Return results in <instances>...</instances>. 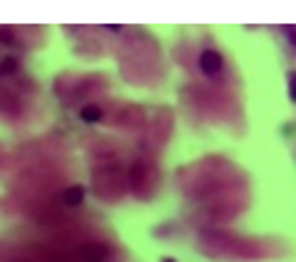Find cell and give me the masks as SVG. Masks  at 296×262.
<instances>
[{"label":"cell","instance_id":"52a82bcc","mask_svg":"<svg viewBox=\"0 0 296 262\" xmlns=\"http://www.w3.org/2000/svg\"><path fill=\"white\" fill-rule=\"evenodd\" d=\"M283 32H286L288 37H291V45L296 48V27H283Z\"/></svg>","mask_w":296,"mask_h":262},{"label":"cell","instance_id":"5b68a950","mask_svg":"<svg viewBox=\"0 0 296 262\" xmlns=\"http://www.w3.org/2000/svg\"><path fill=\"white\" fill-rule=\"evenodd\" d=\"M14 68H16V61L14 58H6L3 63H0V74H11Z\"/></svg>","mask_w":296,"mask_h":262},{"label":"cell","instance_id":"277c9868","mask_svg":"<svg viewBox=\"0 0 296 262\" xmlns=\"http://www.w3.org/2000/svg\"><path fill=\"white\" fill-rule=\"evenodd\" d=\"M100 116H102V113H100L97 105H84V108H82V121H84V123H97Z\"/></svg>","mask_w":296,"mask_h":262},{"label":"cell","instance_id":"7a4b0ae2","mask_svg":"<svg viewBox=\"0 0 296 262\" xmlns=\"http://www.w3.org/2000/svg\"><path fill=\"white\" fill-rule=\"evenodd\" d=\"M105 257H108V249L100 246V244H87V246H82V259H87V262H102Z\"/></svg>","mask_w":296,"mask_h":262},{"label":"cell","instance_id":"ba28073f","mask_svg":"<svg viewBox=\"0 0 296 262\" xmlns=\"http://www.w3.org/2000/svg\"><path fill=\"white\" fill-rule=\"evenodd\" d=\"M163 262H176V259H170V257H165V259H163Z\"/></svg>","mask_w":296,"mask_h":262},{"label":"cell","instance_id":"8992f818","mask_svg":"<svg viewBox=\"0 0 296 262\" xmlns=\"http://www.w3.org/2000/svg\"><path fill=\"white\" fill-rule=\"evenodd\" d=\"M288 97H291V102H296V74L288 76Z\"/></svg>","mask_w":296,"mask_h":262},{"label":"cell","instance_id":"6da1fadb","mask_svg":"<svg viewBox=\"0 0 296 262\" xmlns=\"http://www.w3.org/2000/svg\"><path fill=\"white\" fill-rule=\"evenodd\" d=\"M199 68H202L207 76H215V74L223 68V58H220L215 50H204V53L199 55Z\"/></svg>","mask_w":296,"mask_h":262},{"label":"cell","instance_id":"3957f363","mask_svg":"<svg viewBox=\"0 0 296 262\" xmlns=\"http://www.w3.org/2000/svg\"><path fill=\"white\" fill-rule=\"evenodd\" d=\"M84 199V186H71V189H66V194H63V204L66 207H76V204H82Z\"/></svg>","mask_w":296,"mask_h":262}]
</instances>
